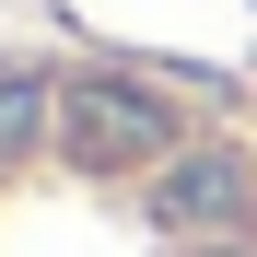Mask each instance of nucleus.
Segmentation results:
<instances>
[{"label":"nucleus","mask_w":257,"mask_h":257,"mask_svg":"<svg viewBox=\"0 0 257 257\" xmlns=\"http://www.w3.org/2000/svg\"><path fill=\"white\" fill-rule=\"evenodd\" d=\"M0 257H257V164L141 70H0Z\"/></svg>","instance_id":"1"}]
</instances>
